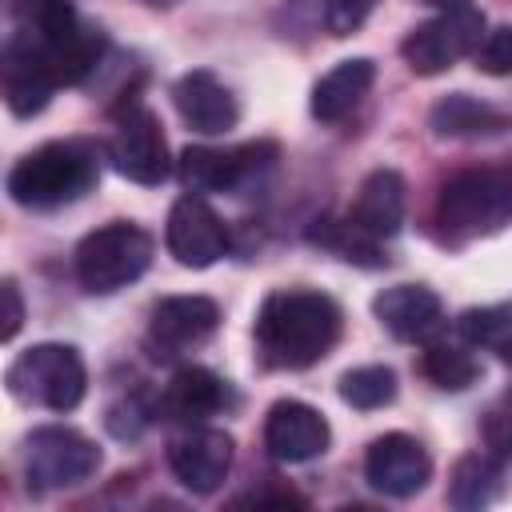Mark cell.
Returning <instances> with one entry per match:
<instances>
[{
  "label": "cell",
  "instance_id": "6da1fadb",
  "mask_svg": "<svg viewBox=\"0 0 512 512\" xmlns=\"http://www.w3.org/2000/svg\"><path fill=\"white\" fill-rule=\"evenodd\" d=\"M344 332V312L328 292L316 288H276L264 296L252 340L264 368L300 372L320 364Z\"/></svg>",
  "mask_w": 512,
  "mask_h": 512
},
{
  "label": "cell",
  "instance_id": "7a4b0ae2",
  "mask_svg": "<svg viewBox=\"0 0 512 512\" xmlns=\"http://www.w3.org/2000/svg\"><path fill=\"white\" fill-rule=\"evenodd\" d=\"M24 48L40 56V64L56 76V84H80L100 60V32L88 28L68 0H20L16 4V32Z\"/></svg>",
  "mask_w": 512,
  "mask_h": 512
},
{
  "label": "cell",
  "instance_id": "3957f363",
  "mask_svg": "<svg viewBox=\"0 0 512 512\" xmlns=\"http://www.w3.org/2000/svg\"><path fill=\"white\" fill-rule=\"evenodd\" d=\"M100 176L96 152L80 140H48L32 152H24L12 168H8V196L20 208H64L76 204L84 192H92Z\"/></svg>",
  "mask_w": 512,
  "mask_h": 512
},
{
  "label": "cell",
  "instance_id": "277c9868",
  "mask_svg": "<svg viewBox=\"0 0 512 512\" xmlns=\"http://www.w3.org/2000/svg\"><path fill=\"white\" fill-rule=\"evenodd\" d=\"M440 236L468 244L512 224V164H480L444 180L436 196Z\"/></svg>",
  "mask_w": 512,
  "mask_h": 512
},
{
  "label": "cell",
  "instance_id": "5b68a950",
  "mask_svg": "<svg viewBox=\"0 0 512 512\" xmlns=\"http://www.w3.org/2000/svg\"><path fill=\"white\" fill-rule=\"evenodd\" d=\"M148 264H152V236L132 220H112L88 232L72 256L76 280L92 296H112L128 288L148 272Z\"/></svg>",
  "mask_w": 512,
  "mask_h": 512
},
{
  "label": "cell",
  "instance_id": "8992f818",
  "mask_svg": "<svg viewBox=\"0 0 512 512\" xmlns=\"http://www.w3.org/2000/svg\"><path fill=\"white\" fill-rule=\"evenodd\" d=\"M4 384L20 404L72 412L88 392V368L72 344H32L8 364Z\"/></svg>",
  "mask_w": 512,
  "mask_h": 512
},
{
  "label": "cell",
  "instance_id": "52a82bcc",
  "mask_svg": "<svg viewBox=\"0 0 512 512\" xmlns=\"http://www.w3.org/2000/svg\"><path fill=\"white\" fill-rule=\"evenodd\" d=\"M480 40H484V16L472 4H460V8H440L432 20L416 24L404 36L400 56L416 76H440L464 56H472Z\"/></svg>",
  "mask_w": 512,
  "mask_h": 512
},
{
  "label": "cell",
  "instance_id": "ba28073f",
  "mask_svg": "<svg viewBox=\"0 0 512 512\" xmlns=\"http://www.w3.org/2000/svg\"><path fill=\"white\" fill-rule=\"evenodd\" d=\"M100 468V448L76 428L48 424L24 440V476L32 492H60L84 484Z\"/></svg>",
  "mask_w": 512,
  "mask_h": 512
},
{
  "label": "cell",
  "instance_id": "9c48e42d",
  "mask_svg": "<svg viewBox=\"0 0 512 512\" xmlns=\"http://www.w3.org/2000/svg\"><path fill=\"white\" fill-rule=\"evenodd\" d=\"M108 160L124 180H136L144 188H156L168 180L172 160H168V140L152 108L128 104L116 116V128L108 136Z\"/></svg>",
  "mask_w": 512,
  "mask_h": 512
},
{
  "label": "cell",
  "instance_id": "30bf717a",
  "mask_svg": "<svg viewBox=\"0 0 512 512\" xmlns=\"http://www.w3.org/2000/svg\"><path fill=\"white\" fill-rule=\"evenodd\" d=\"M276 160V144H240V148H184L180 152V180L188 192H240L248 180L268 172Z\"/></svg>",
  "mask_w": 512,
  "mask_h": 512
},
{
  "label": "cell",
  "instance_id": "8fae6325",
  "mask_svg": "<svg viewBox=\"0 0 512 512\" xmlns=\"http://www.w3.org/2000/svg\"><path fill=\"white\" fill-rule=\"evenodd\" d=\"M364 480L392 500H408L424 492L432 480V456L428 448L408 432H384L364 452Z\"/></svg>",
  "mask_w": 512,
  "mask_h": 512
},
{
  "label": "cell",
  "instance_id": "7c38bea8",
  "mask_svg": "<svg viewBox=\"0 0 512 512\" xmlns=\"http://www.w3.org/2000/svg\"><path fill=\"white\" fill-rule=\"evenodd\" d=\"M164 244L176 264L184 268H208L228 252V228L212 212V204L196 192L180 196L164 224Z\"/></svg>",
  "mask_w": 512,
  "mask_h": 512
},
{
  "label": "cell",
  "instance_id": "4fadbf2b",
  "mask_svg": "<svg viewBox=\"0 0 512 512\" xmlns=\"http://www.w3.org/2000/svg\"><path fill=\"white\" fill-rule=\"evenodd\" d=\"M332 428L324 412L304 400H276L264 416V448L280 464H308L328 452Z\"/></svg>",
  "mask_w": 512,
  "mask_h": 512
},
{
  "label": "cell",
  "instance_id": "5bb4252c",
  "mask_svg": "<svg viewBox=\"0 0 512 512\" xmlns=\"http://www.w3.org/2000/svg\"><path fill=\"white\" fill-rule=\"evenodd\" d=\"M220 328V308L208 296H164L152 308L148 340L156 356H176L196 344H204Z\"/></svg>",
  "mask_w": 512,
  "mask_h": 512
},
{
  "label": "cell",
  "instance_id": "9a60e30c",
  "mask_svg": "<svg viewBox=\"0 0 512 512\" xmlns=\"http://www.w3.org/2000/svg\"><path fill=\"white\" fill-rule=\"evenodd\" d=\"M168 464L176 472V480L196 492L208 496L228 480L232 468V436L220 428H188L184 436H176L168 444Z\"/></svg>",
  "mask_w": 512,
  "mask_h": 512
},
{
  "label": "cell",
  "instance_id": "2e32d148",
  "mask_svg": "<svg viewBox=\"0 0 512 512\" xmlns=\"http://www.w3.org/2000/svg\"><path fill=\"white\" fill-rule=\"evenodd\" d=\"M172 104L180 120L200 136H224L240 120V104L228 92L224 80H216L208 68H192L172 84Z\"/></svg>",
  "mask_w": 512,
  "mask_h": 512
},
{
  "label": "cell",
  "instance_id": "e0dca14e",
  "mask_svg": "<svg viewBox=\"0 0 512 512\" xmlns=\"http://www.w3.org/2000/svg\"><path fill=\"white\" fill-rule=\"evenodd\" d=\"M376 320L396 336V340H428L432 332L444 328V304L432 288L424 284H392L372 300Z\"/></svg>",
  "mask_w": 512,
  "mask_h": 512
},
{
  "label": "cell",
  "instance_id": "ac0fdd59",
  "mask_svg": "<svg viewBox=\"0 0 512 512\" xmlns=\"http://www.w3.org/2000/svg\"><path fill=\"white\" fill-rule=\"evenodd\" d=\"M404 192L408 188H404V176L396 168H376V172H368L360 180L356 200L348 208V220L360 232H368L376 240H388L404 224V208H408V196Z\"/></svg>",
  "mask_w": 512,
  "mask_h": 512
},
{
  "label": "cell",
  "instance_id": "d6986e66",
  "mask_svg": "<svg viewBox=\"0 0 512 512\" xmlns=\"http://www.w3.org/2000/svg\"><path fill=\"white\" fill-rule=\"evenodd\" d=\"M232 404H236V396H232L228 380H220L216 372H208L200 364L180 368L168 380V388L160 392V412L168 420H180V424H200V420H208Z\"/></svg>",
  "mask_w": 512,
  "mask_h": 512
},
{
  "label": "cell",
  "instance_id": "ffe728a7",
  "mask_svg": "<svg viewBox=\"0 0 512 512\" xmlns=\"http://www.w3.org/2000/svg\"><path fill=\"white\" fill-rule=\"evenodd\" d=\"M56 76L40 64V56L32 48H24L16 36H8L4 44V104L12 116H36L44 112V104L56 92Z\"/></svg>",
  "mask_w": 512,
  "mask_h": 512
},
{
  "label": "cell",
  "instance_id": "44dd1931",
  "mask_svg": "<svg viewBox=\"0 0 512 512\" xmlns=\"http://www.w3.org/2000/svg\"><path fill=\"white\" fill-rule=\"evenodd\" d=\"M372 80H376V64H372L368 56L340 60L332 72H324V76L316 80V88H312V104H308L312 116H316L320 124H336V120H344V116L368 96Z\"/></svg>",
  "mask_w": 512,
  "mask_h": 512
},
{
  "label": "cell",
  "instance_id": "7402d4cb",
  "mask_svg": "<svg viewBox=\"0 0 512 512\" xmlns=\"http://www.w3.org/2000/svg\"><path fill=\"white\" fill-rule=\"evenodd\" d=\"M496 496H500V464L492 456H484V452L460 456L456 468H452L448 500L460 512H476V508H488Z\"/></svg>",
  "mask_w": 512,
  "mask_h": 512
},
{
  "label": "cell",
  "instance_id": "603a6c76",
  "mask_svg": "<svg viewBox=\"0 0 512 512\" xmlns=\"http://www.w3.org/2000/svg\"><path fill=\"white\" fill-rule=\"evenodd\" d=\"M432 132L436 136H484V132H500L508 120L496 112V108H488V104H480L476 96H464V92H456V96H444L436 108H432Z\"/></svg>",
  "mask_w": 512,
  "mask_h": 512
},
{
  "label": "cell",
  "instance_id": "cb8c5ba5",
  "mask_svg": "<svg viewBox=\"0 0 512 512\" xmlns=\"http://www.w3.org/2000/svg\"><path fill=\"white\" fill-rule=\"evenodd\" d=\"M308 240L320 244V248H328V252H336L348 264H364V268H384L388 264L380 240L368 236V232H360L348 216L344 220H316V228L308 232Z\"/></svg>",
  "mask_w": 512,
  "mask_h": 512
},
{
  "label": "cell",
  "instance_id": "d4e9b609",
  "mask_svg": "<svg viewBox=\"0 0 512 512\" xmlns=\"http://www.w3.org/2000/svg\"><path fill=\"white\" fill-rule=\"evenodd\" d=\"M420 372L444 392H464L476 384L480 364L464 344H428L420 356Z\"/></svg>",
  "mask_w": 512,
  "mask_h": 512
},
{
  "label": "cell",
  "instance_id": "484cf974",
  "mask_svg": "<svg viewBox=\"0 0 512 512\" xmlns=\"http://www.w3.org/2000/svg\"><path fill=\"white\" fill-rule=\"evenodd\" d=\"M340 400L360 408V412H372V408H384L396 400V372L388 364H364V368H352L340 376Z\"/></svg>",
  "mask_w": 512,
  "mask_h": 512
},
{
  "label": "cell",
  "instance_id": "4316f807",
  "mask_svg": "<svg viewBox=\"0 0 512 512\" xmlns=\"http://www.w3.org/2000/svg\"><path fill=\"white\" fill-rule=\"evenodd\" d=\"M460 336L468 344L496 348L504 336H512V308H468L460 316Z\"/></svg>",
  "mask_w": 512,
  "mask_h": 512
},
{
  "label": "cell",
  "instance_id": "83f0119b",
  "mask_svg": "<svg viewBox=\"0 0 512 512\" xmlns=\"http://www.w3.org/2000/svg\"><path fill=\"white\" fill-rule=\"evenodd\" d=\"M472 60H476V68L488 72V76H512V24L492 28V32L480 40V48L472 52Z\"/></svg>",
  "mask_w": 512,
  "mask_h": 512
},
{
  "label": "cell",
  "instance_id": "f1b7e54d",
  "mask_svg": "<svg viewBox=\"0 0 512 512\" xmlns=\"http://www.w3.org/2000/svg\"><path fill=\"white\" fill-rule=\"evenodd\" d=\"M372 8H376V0H320L324 28L332 36H352L372 16Z\"/></svg>",
  "mask_w": 512,
  "mask_h": 512
},
{
  "label": "cell",
  "instance_id": "f546056e",
  "mask_svg": "<svg viewBox=\"0 0 512 512\" xmlns=\"http://www.w3.org/2000/svg\"><path fill=\"white\" fill-rule=\"evenodd\" d=\"M0 300H4V324H0V340H16L20 324H24V300H20V288L16 280H4L0 284Z\"/></svg>",
  "mask_w": 512,
  "mask_h": 512
},
{
  "label": "cell",
  "instance_id": "4dcf8cb0",
  "mask_svg": "<svg viewBox=\"0 0 512 512\" xmlns=\"http://www.w3.org/2000/svg\"><path fill=\"white\" fill-rule=\"evenodd\" d=\"M236 508L240 504H256V508H268V504H276V508H288V504H304L296 492H288V488H280V492H248V496H236L232 500Z\"/></svg>",
  "mask_w": 512,
  "mask_h": 512
},
{
  "label": "cell",
  "instance_id": "1f68e13d",
  "mask_svg": "<svg viewBox=\"0 0 512 512\" xmlns=\"http://www.w3.org/2000/svg\"><path fill=\"white\" fill-rule=\"evenodd\" d=\"M428 4H436V8H460V4H468V0H428Z\"/></svg>",
  "mask_w": 512,
  "mask_h": 512
},
{
  "label": "cell",
  "instance_id": "d6a6232c",
  "mask_svg": "<svg viewBox=\"0 0 512 512\" xmlns=\"http://www.w3.org/2000/svg\"><path fill=\"white\" fill-rule=\"evenodd\" d=\"M144 4H152V8H168V4H180V0H144Z\"/></svg>",
  "mask_w": 512,
  "mask_h": 512
}]
</instances>
